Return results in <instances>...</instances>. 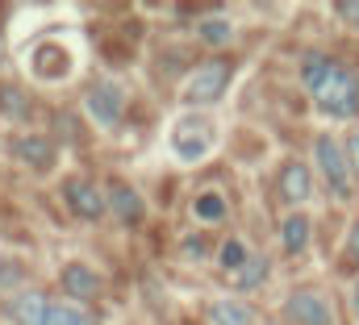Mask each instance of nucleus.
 Wrapping results in <instances>:
<instances>
[{
	"label": "nucleus",
	"mask_w": 359,
	"mask_h": 325,
	"mask_svg": "<svg viewBox=\"0 0 359 325\" xmlns=\"http://www.w3.org/2000/svg\"><path fill=\"white\" fill-rule=\"evenodd\" d=\"M313 100H318V109L330 113V117H355L359 113V71L334 63L330 76H326V83L313 92Z\"/></svg>",
	"instance_id": "f257e3e1"
},
{
	"label": "nucleus",
	"mask_w": 359,
	"mask_h": 325,
	"mask_svg": "<svg viewBox=\"0 0 359 325\" xmlns=\"http://www.w3.org/2000/svg\"><path fill=\"white\" fill-rule=\"evenodd\" d=\"M213 142H217L213 121H209V117H196V113L180 117L176 130H172V151H176L180 162H201L213 151Z\"/></svg>",
	"instance_id": "f03ea898"
},
{
	"label": "nucleus",
	"mask_w": 359,
	"mask_h": 325,
	"mask_svg": "<svg viewBox=\"0 0 359 325\" xmlns=\"http://www.w3.org/2000/svg\"><path fill=\"white\" fill-rule=\"evenodd\" d=\"M230 76H234V67H230L226 59L201 63V67L184 80V88H180V100H184V104H213V100L226 92Z\"/></svg>",
	"instance_id": "7ed1b4c3"
},
{
	"label": "nucleus",
	"mask_w": 359,
	"mask_h": 325,
	"mask_svg": "<svg viewBox=\"0 0 359 325\" xmlns=\"http://www.w3.org/2000/svg\"><path fill=\"white\" fill-rule=\"evenodd\" d=\"M284 321L288 325H334V309L326 300V292L318 288H297L284 300Z\"/></svg>",
	"instance_id": "20e7f679"
},
{
	"label": "nucleus",
	"mask_w": 359,
	"mask_h": 325,
	"mask_svg": "<svg viewBox=\"0 0 359 325\" xmlns=\"http://www.w3.org/2000/svg\"><path fill=\"white\" fill-rule=\"evenodd\" d=\"M313 155H318V167H322L330 192H334V196H351V192H347V171H351V162H347V146H339L334 134H318Z\"/></svg>",
	"instance_id": "39448f33"
},
{
	"label": "nucleus",
	"mask_w": 359,
	"mask_h": 325,
	"mask_svg": "<svg viewBox=\"0 0 359 325\" xmlns=\"http://www.w3.org/2000/svg\"><path fill=\"white\" fill-rule=\"evenodd\" d=\"M88 113L96 117V125H121V117H126V88L121 83H96L88 92Z\"/></svg>",
	"instance_id": "423d86ee"
},
{
	"label": "nucleus",
	"mask_w": 359,
	"mask_h": 325,
	"mask_svg": "<svg viewBox=\"0 0 359 325\" xmlns=\"http://www.w3.org/2000/svg\"><path fill=\"white\" fill-rule=\"evenodd\" d=\"M276 192H280V200H288V205H305L309 196H313V175H309V167L305 162H284L280 167V179H276Z\"/></svg>",
	"instance_id": "0eeeda50"
},
{
	"label": "nucleus",
	"mask_w": 359,
	"mask_h": 325,
	"mask_svg": "<svg viewBox=\"0 0 359 325\" xmlns=\"http://www.w3.org/2000/svg\"><path fill=\"white\" fill-rule=\"evenodd\" d=\"M63 192H67V205H72V213H80L84 221H96V217H104V209H109L104 192H96L88 179H72Z\"/></svg>",
	"instance_id": "6e6552de"
},
{
	"label": "nucleus",
	"mask_w": 359,
	"mask_h": 325,
	"mask_svg": "<svg viewBox=\"0 0 359 325\" xmlns=\"http://www.w3.org/2000/svg\"><path fill=\"white\" fill-rule=\"evenodd\" d=\"M38 325H96V317L76 300H46V313Z\"/></svg>",
	"instance_id": "1a4fd4ad"
},
{
	"label": "nucleus",
	"mask_w": 359,
	"mask_h": 325,
	"mask_svg": "<svg viewBox=\"0 0 359 325\" xmlns=\"http://www.w3.org/2000/svg\"><path fill=\"white\" fill-rule=\"evenodd\" d=\"M63 292H72L76 300H88L100 292V275L84 263H72V267H63Z\"/></svg>",
	"instance_id": "9d476101"
},
{
	"label": "nucleus",
	"mask_w": 359,
	"mask_h": 325,
	"mask_svg": "<svg viewBox=\"0 0 359 325\" xmlns=\"http://www.w3.org/2000/svg\"><path fill=\"white\" fill-rule=\"evenodd\" d=\"M209 321L213 325H259V313L243 300H217L209 305Z\"/></svg>",
	"instance_id": "9b49d317"
},
{
	"label": "nucleus",
	"mask_w": 359,
	"mask_h": 325,
	"mask_svg": "<svg viewBox=\"0 0 359 325\" xmlns=\"http://www.w3.org/2000/svg\"><path fill=\"white\" fill-rule=\"evenodd\" d=\"M309 217L305 213H292V217H284L280 221V246L288 250V254H301L305 250V242H309Z\"/></svg>",
	"instance_id": "f8f14e48"
},
{
	"label": "nucleus",
	"mask_w": 359,
	"mask_h": 325,
	"mask_svg": "<svg viewBox=\"0 0 359 325\" xmlns=\"http://www.w3.org/2000/svg\"><path fill=\"white\" fill-rule=\"evenodd\" d=\"M13 155H17V159H25L29 167H50L55 146H50L46 138H17V142H13Z\"/></svg>",
	"instance_id": "ddd939ff"
},
{
	"label": "nucleus",
	"mask_w": 359,
	"mask_h": 325,
	"mask_svg": "<svg viewBox=\"0 0 359 325\" xmlns=\"http://www.w3.org/2000/svg\"><path fill=\"white\" fill-rule=\"evenodd\" d=\"M330 67H334V63H330L326 55H309V59L301 63V83H305V92H309V96H313V92H318V88L326 83Z\"/></svg>",
	"instance_id": "4468645a"
},
{
	"label": "nucleus",
	"mask_w": 359,
	"mask_h": 325,
	"mask_svg": "<svg viewBox=\"0 0 359 325\" xmlns=\"http://www.w3.org/2000/svg\"><path fill=\"white\" fill-rule=\"evenodd\" d=\"M42 313H46V296H38V292H25L21 300H13V317L21 325H38Z\"/></svg>",
	"instance_id": "2eb2a0df"
},
{
	"label": "nucleus",
	"mask_w": 359,
	"mask_h": 325,
	"mask_svg": "<svg viewBox=\"0 0 359 325\" xmlns=\"http://www.w3.org/2000/svg\"><path fill=\"white\" fill-rule=\"evenodd\" d=\"M109 192H113V196H109V205H113V213H121L126 221H134V217H138V209H142V200L134 196V188H126V184H113Z\"/></svg>",
	"instance_id": "dca6fc26"
},
{
	"label": "nucleus",
	"mask_w": 359,
	"mask_h": 325,
	"mask_svg": "<svg viewBox=\"0 0 359 325\" xmlns=\"http://www.w3.org/2000/svg\"><path fill=\"white\" fill-rule=\"evenodd\" d=\"M0 113L13 117V121H25L29 117V96L21 88H0Z\"/></svg>",
	"instance_id": "f3484780"
},
{
	"label": "nucleus",
	"mask_w": 359,
	"mask_h": 325,
	"mask_svg": "<svg viewBox=\"0 0 359 325\" xmlns=\"http://www.w3.org/2000/svg\"><path fill=\"white\" fill-rule=\"evenodd\" d=\"M192 213H196L201 221H222V217H226V200H222V196L209 188V192H201V196H196Z\"/></svg>",
	"instance_id": "a211bd4d"
},
{
	"label": "nucleus",
	"mask_w": 359,
	"mask_h": 325,
	"mask_svg": "<svg viewBox=\"0 0 359 325\" xmlns=\"http://www.w3.org/2000/svg\"><path fill=\"white\" fill-rule=\"evenodd\" d=\"M201 38L213 42V46H226V42H230V21H226V17H209V21H201Z\"/></svg>",
	"instance_id": "6ab92c4d"
},
{
	"label": "nucleus",
	"mask_w": 359,
	"mask_h": 325,
	"mask_svg": "<svg viewBox=\"0 0 359 325\" xmlns=\"http://www.w3.org/2000/svg\"><path fill=\"white\" fill-rule=\"evenodd\" d=\"M217 263H222L226 271H238V267L247 263V246H243V242H234V238H230V242L222 246V258H217Z\"/></svg>",
	"instance_id": "aec40b11"
},
{
	"label": "nucleus",
	"mask_w": 359,
	"mask_h": 325,
	"mask_svg": "<svg viewBox=\"0 0 359 325\" xmlns=\"http://www.w3.org/2000/svg\"><path fill=\"white\" fill-rule=\"evenodd\" d=\"M264 275H268V263H264V258H255V263H251V271H247V267L238 271V288H251V284H259Z\"/></svg>",
	"instance_id": "412c9836"
},
{
	"label": "nucleus",
	"mask_w": 359,
	"mask_h": 325,
	"mask_svg": "<svg viewBox=\"0 0 359 325\" xmlns=\"http://www.w3.org/2000/svg\"><path fill=\"white\" fill-rule=\"evenodd\" d=\"M347 162H351V171L359 175V134H351V138H347Z\"/></svg>",
	"instance_id": "4be33fe9"
},
{
	"label": "nucleus",
	"mask_w": 359,
	"mask_h": 325,
	"mask_svg": "<svg viewBox=\"0 0 359 325\" xmlns=\"http://www.w3.org/2000/svg\"><path fill=\"white\" fill-rule=\"evenodd\" d=\"M347 254H351V263H359V221H355V230L347 234Z\"/></svg>",
	"instance_id": "5701e85b"
},
{
	"label": "nucleus",
	"mask_w": 359,
	"mask_h": 325,
	"mask_svg": "<svg viewBox=\"0 0 359 325\" xmlns=\"http://www.w3.org/2000/svg\"><path fill=\"white\" fill-rule=\"evenodd\" d=\"M339 17L351 21V25H359V4H339Z\"/></svg>",
	"instance_id": "b1692460"
},
{
	"label": "nucleus",
	"mask_w": 359,
	"mask_h": 325,
	"mask_svg": "<svg viewBox=\"0 0 359 325\" xmlns=\"http://www.w3.org/2000/svg\"><path fill=\"white\" fill-rule=\"evenodd\" d=\"M351 305H355V313H359V284H355V292H351Z\"/></svg>",
	"instance_id": "393cba45"
},
{
	"label": "nucleus",
	"mask_w": 359,
	"mask_h": 325,
	"mask_svg": "<svg viewBox=\"0 0 359 325\" xmlns=\"http://www.w3.org/2000/svg\"><path fill=\"white\" fill-rule=\"evenodd\" d=\"M0 63H4V42H0Z\"/></svg>",
	"instance_id": "a878e982"
}]
</instances>
